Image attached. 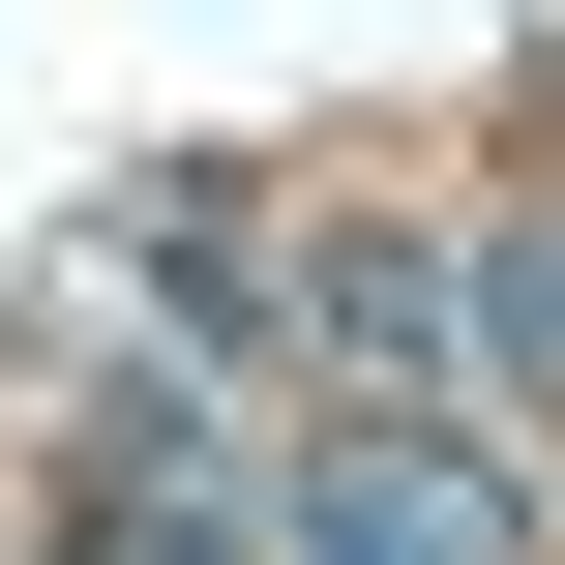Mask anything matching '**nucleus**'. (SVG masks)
Segmentation results:
<instances>
[{"instance_id": "1", "label": "nucleus", "mask_w": 565, "mask_h": 565, "mask_svg": "<svg viewBox=\"0 0 565 565\" xmlns=\"http://www.w3.org/2000/svg\"><path fill=\"white\" fill-rule=\"evenodd\" d=\"M268 536H328V565H477V536H507V447H447V417H387V387H298V417H268Z\"/></svg>"}, {"instance_id": "2", "label": "nucleus", "mask_w": 565, "mask_h": 565, "mask_svg": "<svg viewBox=\"0 0 565 565\" xmlns=\"http://www.w3.org/2000/svg\"><path fill=\"white\" fill-rule=\"evenodd\" d=\"M447 328H477V387H507V417L565 447V179H536V209H477V238H447Z\"/></svg>"}]
</instances>
